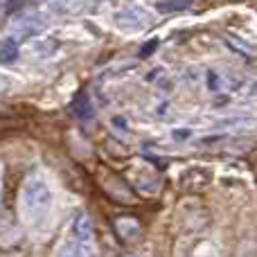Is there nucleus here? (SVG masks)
<instances>
[{"mask_svg": "<svg viewBox=\"0 0 257 257\" xmlns=\"http://www.w3.org/2000/svg\"><path fill=\"white\" fill-rule=\"evenodd\" d=\"M113 23H115L117 30L122 32H142L147 27V16L145 12H142L140 7H136V5H122L120 9L115 12V18H113Z\"/></svg>", "mask_w": 257, "mask_h": 257, "instance_id": "nucleus-2", "label": "nucleus"}, {"mask_svg": "<svg viewBox=\"0 0 257 257\" xmlns=\"http://www.w3.org/2000/svg\"><path fill=\"white\" fill-rule=\"evenodd\" d=\"M5 86H7V79H5V77L0 75V88H5Z\"/></svg>", "mask_w": 257, "mask_h": 257, "instance_id": "nucleus-11", "label": "nucleus"}, {"mask_svg": "<svg viewBox=\"0 0 257 257\" xmlns=\"http://www.w3.org/2000/svg\"><path fill=\"white\" fill-rule=\"evenodd\" d=\"M18 59V43L14 39H7L0 43V63L3 66H9Z\"/></svg>", "mask_w": 257, "mask_h": 257, "instance_id": "nucleus-6", "label": "nucleus"}, {"mask_svg": "<svg viewBox=\"0 0 257 257\" xmlns=\"http://www.w3.org/2000/svg\"><path fill=\"white\" fill-rule=\"evenodd\" d=\"M54 205V194L50 183L39 174H32L23 181L21 194H18V208H21L23 221L30 228H39L50 217Z\"/></svg>", "mask_w": 257, "mask_h": 257, "instance_id": "nucleus-1", "label": "nucleus"}, {"mask_svg": "<svg viewBox=\"0 0 257 257\" xmlns=\"http://www.w3.org/2000/svg\"><path fill=\"white\" fill-rule=\"evenodd\" d=\"M70 237L84 244H93V223L86 212H79L70 223Z\"/></svg>", "mask_w": 257, "mask_h": 257, "instance_id": "nucleus-4", "label": "nucleus"}, {"mask_svg": "<svg viewBox=\"0 0 257 257\" xmlns=\"http://www.w3.org/2000/svg\"><path fill=\"white\" fill-rule=\"evenodd\" d=\"M208 88L212 90V93H217V90H221V75H219L217 70H208Z\"/></svg>", "mask_w": 257, "mask_h": 257, "instance_id": "nucleus-9", "label": "nucleus"}, {"mask_svg": "<svg viewBox=\"0 0 257 257\" xmlns=\"http://www.w3.org/2000/svg\"><path fill=\"white\" fill-rule=\"evenodd\" d=\"M115 230L120 232L122 239L133 241V239H138V235H140V223H138L136 219H117Z\"/></svg>", "mask_w": 257, "mask_h": 257, "instance_id": "nucleus-5", "label": "nucleus"}, {"mask_svg": "<svg viewBox=\"0 0 257 257\" xmlns=\"http://www.w3.org/2000/svg\"><path fill=\"white\" fill-rule=\"evenodd\" d=\"M57 257H95V248L93 244H84V241H77L72 237H68L66 241L59 244Z\"/></svg>", "mask_w": 257, "mask_h": 257, "instance_id": "nucleus-3", "label": "nucleus"}, {"mask_svg": "<svg viewBox=\"0 0 257 257\" xmlns=\"http://www.w3.org/2000/svg\"><path fill=\"white\" fill-rule=\"evenodd\" d=\"M126 257H133V255H126Z\"/></svg>", "mask_w": 257, "mask_h": 257, "instance_id": "nucleus-12", "label": "nucleus"}, {"mask_svg": "<svg viewBox=\"0 0 257 257\" xmlns=\"http://www.w3.org/2000/svg\"><path fill=\"white\" fill-rule=\"evenodd\" d=\"M113 128H115V131H117V128H120V131H124V133H128V126H126V120H124V117H122V115H115V117H113Z\"/></svg>", "mask_w": 257, "mask_h": 257, "instance_id": "nucleus-10", "label": "nucleus"}, {"mask_svg": "<svg viewBox=\"0 0 257 257\" xmlns=\"http://www.w3.org/2000/svg\"><path fill=\"white\" fill-rule=\"evenodd\" d=\"M75 115L81 117V120H88L93 115V108H90V102H88V95H79L75 102Z\"/></svg>", "mask_w": 257, "mask_h": 257, "instance_id": "nucleus-7", "label": "nucleus"}, {"mask_svg": "<svg viewBox=\"0 0 257 257\" xmlns=\"http://www.w3.org/2000/svg\"><path fill=\"white\" fill-rule=\"evenodd\" d=\"M154 7L158 9V12H163V14H174V12L190 9V3H156Z\"/></svg>", "mask_w": 257, "mask_h": 257, "instance_id": "nucleus-8", "label": "nucleus"}]
</instances>
